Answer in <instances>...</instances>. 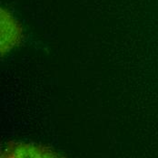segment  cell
Instances as JSON below:
<instances>
[{
    "label": "cell",
    "instance_id": "cell-1",
    "mask_svg": "<svg viewBox=\"0 0 158 158\" xmlns=\"http://www.w3.org/2000/svg\"><path fill=\"white\" fill-rule=\"evenodd\" d=\"M26 40L23 24L6 7L0 9V56L6 59L16 51Z\"/></svg>",
    "mask_w": 158,
    "mask_h": 158
},
{
    "label": "cell",
    "instance_id": "cell-2",
    "mask_svg": "<svg viewBox=\"0 0 158 158\" xmlns=\"http://www.w3.org/2000/svg\"><path fill=\"white\" fill-rule=\"evenodd\" d=\"M62 152L46 143L9 140L4 142L0 149L1 158H59L64 157Z\"/></svg>",
    "mask_w": 158,
    "mask_h": 158
}]
</instances>
